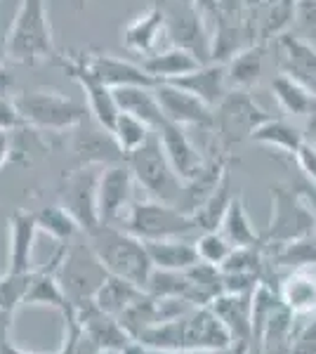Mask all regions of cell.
Segmentation results:
<instances>
[{
  "instance_id": "obj_1",
  "label": "cell",
  "mask_w": 316,
  "mask_h": 354,
  "mask_svg": "<svg viewBox=\"0 0 316 354\" xmlns=\"http://www.w3.org/2000/svg\"><path fill=\"white\" fill-rule=\"evenodd\" d=\"M135 342L142 350L163 354H234L232 335L210 307H192L180 317L145 330Z\"/></svg>"
},
{
  "instance_id": "obj_2",
  "label": "cell",
  "mask_w": 316,
  "mask_h": 354,
  "mask_svg": "<svg viewBox=\"0 0 316 354\" xmlns=\"http://www.w3.org/2000/svg\"><path fill=\"white\" fill-rule=\"evenodd\" d=\"M85 236H88L95 253L100 255V260L104 262L109 274L128 279L140 288L147 286L154 272V262L149 258L147 243L140 236L113 225H100Z\"/></svg>"
},
{
  "instance_id": "obj_3",
  "label": "cell",
  "mask_w": 316,
  "mask_h": 354,
  "mask_svg": "<svg viewBox=\"0 0 316 354\" xmlns=\"http://www.w3.org/2000/svg\"><path fill=\"white\" fill-rule=\"evenodd\" d=\"M57 279L73 310L95 300L100 288L109 279V272L100 255L93 250L88 236H76L73 241L59 245V262H57Z\"/></svg>"
},
{
  "instance_id": "obj_4",
  "label": "cell",
  "mask_w": 316,
  "mask_h": 354,
  "mask_svg": "<svg viewBox=\"0 0 316 354\" xmlns=\"http://www.w3.org/2000/svg\"><path fill=\"white\" fill-rule=\"evenodd\" d=\"M10 59L19 64H40V62H57L53 26L48 17V0H21L15 21L8 33Z\"/></svg>"
},
{
  "instance_id": "obj_5",
  "label": "cell",
  "mask_w": 316,
  "mask_h": 354,
  "mask_svg": "<svg viewBox=\"0 0 316 354\" xmlns=\"http://www.w3.org/2000/svg\"><path fill=\"white\" fill-rule=\"evenodd\" d=\"M314 234L309 189L288 185L272 187V218L262 232V245H281Z\"/></svg>"
},
{
  "instance_id": "obj_6",
  "label": "cell",
  "mask_w": 316,
  "mask_h": 354,
  "mask_svg": "<svg viewBox=\"0 0 316 354\" xmlns=\"http://www.w3.org/2000/svg\"><path fill=\"white\" fill-rule=\"evenodd\" d=\"M128 165L135 175V182L149 194V198L180 205L182 196H185V180L170 165L163 147H160L158 133H154L140 149L130 153Z\"/></svg>"
},
{
  "instance_id": "obj_7",
  "label": "cell",
  "mask_w": 316,
  "mask_h": 354,
  "mask_svg": "<svg viewBox=\"0 0 316 354\" xmlns=\"http://www.w3.org/2000/svg\"><path fill=\"white\" fill-rule=\"evenodd\" d=\"M272 118V113L262 109L250 90H229L227 97L215 106L212 133L220 145V151L232 153L234 147L250 140L255 128Z\"/></svg>"
},
{
  "instance_id": "obj_8",
  "label": "cell",
  "mask_w": 316,
  "mask_h": 354,
  "mask_svg": "<svg viewBox=\"0 0 316 354\" xmlns=\"http://www.w3.org/2000/svg\"><path fill=\"white\" fill-rule=\"evenodd\" d=\"M26 125L38 130H66L78 128L88 118L90 109L57 90H26L15 97Z\"/></svg>"
},
{
  "instance_id": "obj_9",
  "label": "cell",
  "mask_w": 316,
  "mask_h": 354,
  "mask_svg": "<svg viewBox=\"0 0 316 354\" xmlns=\"http://www.w3.org/2000/svg\"><path fill=\"white\" fill-rule=\"evenodd\" d=\"M123 230L132 232L142 241H156V239H177L198 232L196 222L180 205L163 201H135L123 222Z\"/></svg>"
},
{
  "instance_id": "obj_10",
  "label": "cell",
  "mask_w": 316,
  "mask_h": 354,
  "mask_svg": "<svg viewBox=\"0 0 316 354\" xmlns=\"http://www.w3.org/2000/svg\"><path fill=\"white\" fill-rule=\"evenodd\" d=\"M132 187H135V175H132L128 161L102 168L100 185H97V208H100L102 225L123 227L132 203H135Z\"/></svg>"
},
{
  "instance_id": "obj_11",
  "label": "cell",
  "mask_w": 316,
  "mask_h": 354,
  "mask_svg": "<svg viewBox=\"0 0 316 354\" xmlns=\"http://www.w3.org/2000/svg\"><path fill=\"white\" fill-rule=\"evenodd\" d=\"M100 165H83L73 175L66 177L59 192V203L64 205L73 220L80 225L83 234L95 232L100 222V208H97V185H100Z\"/></svg>"
},
{
  "instance_id": "obj_12",
  "label": "cell",
  "mask_w": 316,
  "mask_h": 354,
  "mask_svg": "<svg viewBox=\"0 0 316 354\" xmlns=\"http://www.w3.org/2000/svg\"><path fill=\"white\" fill-rule=\"evenodd\" d=\"M168 15V38L177 48L192 50L203 64L210 62V33L205 28V15L196 3H163Z\"/></svg>"
},
{
  "instance_id": "obj_13",
  "label": "cell",
  "mask_w": 316,
  "mask_h": 354,
  "mask_svg": "<svg viewBox=\"0 0 316 354\" xmlns=\"http://www.w3.org/2000/svg\"><path fill=\"white\" fill-rule=\"evenodd\" d=\"M57 64L64 68L68 76H71L73 81L80 85V90L85 93L88 109H90V118L111 133L113 123H116V118L120 113L118 104H116V97H113V90L90 73V68L83 64V59L78 57V53L59 55V57H57Z\"/></svg>"
},
{
  "instance_id": "obj_14",
  "label": "cell",
  "mask_w": 316,
  "mask_h": 354,
  "mask_svg": "<svg viewBox=\"0 0 316 354\" xmlns=\"http://www.w3.org/2000/svg\"><path fill=\"white\" fill-rule=\"evenodd\" d=\"M210 310L220 317L224 328L232 335V352L243 354L252 338V310H255V290L241 293H220L210 302Z\"/></svg>"
},
{
  "instance_id": "obj_15",
  "label": "cell",
  "mask_w": 316,
  "mask_h": 354,
  "mask_svg": "<svg viewBox=\"0 0 316 354\" xmlns=\"http://www.w3.org/2000/svg\"><path fill=\"white\" fill-rule=\"evenodd\" d=\"M154 93L158 97V104L163 109L165 121L177 125H198V128H212L215 121V109L192 95L189 90L170 81H160L154 85Z\"/></svg>"
},
{
  "instance_id": "obj_16",
  "label": "cell",
  "mask_w": 316,
  "mask_h": 354,
  "mask_svg": "<svg viewBox=\"0 0 316 354\" xmlns=\"http://www.w3.org/2000/svg\"><path fill=\"white\" fill-rule=\"evenodd\" d=\"M168 38V15L163 3H151L145 12H140L128 26L123 28V45L125 50L149 57L160 50V43Z\"/></svg>"
},
{
  "instance_id": "obj_17",
  "label": "cell",
  "mask_w": 316,
  "mask_h": 354,
  "mask_svg": "<svg viewBox=\"0 0 316 354\" xmlns=\"http://www.w3.org/2000/svg\"><path fill=\"white\" fill-rule=\"evenodd\" d=\"M277 41V64L279 73H286L292 81L309 90L316 97V48L300 41L292 31L281 33Z\"/></svg>"
},
{
  "instance_id": "obj_18",
  "label": "cell",
  "mask_w": 316,
  "mask_h": 354,
  "mask_svg": "<svg viewBox=\"0 0 316 354\" xmlns=\"http://www.w3.org/2000/svg\"><path fill=\"white\" fill-rule=\"evenodd\" d=\"M76 130L78 133L73 137V151L80 158V163L104 168V165L111 163L128 161V156L120 151L116 137L109 133L106 128H102L97 121L88 123V118H85Z\"/></svg>"
},
{
  "instance_id": "obj_19",
  "label": "cell",
  "mask_w": 316,
  "mask_h": 354,
  "mask_svg": "<svg viewBox=\"0 0 316 354\" xmlns=\"http://www.w3.org/2000/svg\"><path fill=\"white\" fill-rule=\"evenodd\" d=\"M78 57L90 68V73L111 90L123 88V85H156V81L145 71V66L123 59V57L111 53H78Z\"/></svg>"
},
{
  "instance_id": "obj_20",
  "label": "cell",
  "mask_w": 316,
  "mask_h": 354,
  "mask_svg": "<svg viewBox=\"0 0 316 354\" xmlns=\"http://www.w3.org/2000/svg\"><path fill=\"white\" fill-rule=\"evenodd\" d=\"M76 319H78L80 326H83L85 333H88L104 352L106 350L125 352V350H130V347L137 345L135 338H132L128 330L120 326L118 317L100 310V307L95 305V300L88 302V305H83V307H78Z\"/></svg>"
},
{
  "instance_id": "obj_21",
  "label": "cell",
  "mask_w": 316,
  "mask_h": 354,
  "mask_svg": "<svg viewBox=\"0 0 316 354\" xmlns=\"http://www.w3.org/2000/svg\"><path fill=\"white\" fill-rule=\"evenodd\" d=\"M158 140L170 165L185 182L194 180V177L203 170L205 158H203V153L198 151V147L192 142V137L187 135L185 125L168 121L158 130Z\"/></svg>"
},
{
  "instance_id": "obj_22",
  "label": "cell",
  "mask_w": 316,
  "mask_h": 354,
  "mask_svg": "<svg viewBox=\"0 0 316 354\" xmlns=\"http://www.w3.org/2000/svg\"><path fill=\"white\" fill-rule=\"evenodd\" d=\"M57 262H59V250L55 253V258L48 262V267H40V270L31 272V283H28V293L24 305H48L62 314L64 319L73 317L76 310L68 302L64 290L59 286V279H57Z\"/></svg>"
},
{
  "instance_id": "obj_23",
  "label": "cell",
  "mask_w": 316,
  "mask_h": 354,
  "mask_svg": "<svg viewBox=\"0 0 316 354\" xmlns=\"http://www.w3.org/2000/svg\"><path fill=\"white\" fill-rule=\"evenodd\" d=\"M180 88L189 90L192 95H196L198 100H203L205 104L215 109L217 104L227 97L229 81H227V64H220V62H208V64H201L196 71L187 73V76H180L175 81H170Z\"/></svg>"
},
{
  "instance_id": "obj_24",
  "label": "cell",
  "mask_w": 316,
  "mask_h": 354,
  "mask_svg": "<svg viewBox=\"0 0 316 354\" xmlns=\"http://www.w3.org/2000/svg\"><path fill=\"white\" fill-rule=\"evenodd\" d=\"M113 97L120 111L145 121L154 133H158L168 123L158 104V97L154 93V85H123L113 90Z\"/></svg>"
},
{
  "instance_id": "obj_25",
  "label": "cell",
  "mask_w": 316,
  "mask_h": 354,
  "mask_svg": "<svg viewBox=\"0 0 316 354\" xmlns=\"http://www.w3.org/2000/svg\"><path fill=\"white\" fill-rule=\"evenodd\" d=\"M38 232L36 215L15 210L10 218V272H33V243Z\"/></svg>"
},
{
  "instance_id": "obj_26",
  "label": "cell",
  "mask_w": 316,
  "mask_h": 354,
  "mask_svg": "<svg viewBox=\"0 0 316 354\" xmlns=\"http://www.w3.org/2000/svg\"><path fill=\"white\" fill-rule=\"evenodd\" d=\"M140 64L145 66V71L154 81L160 83V81H175V78H180V76H187V73L196 71L203 62H201L192 50L170 45V48L158 50V53L145 57Z\"/></svg>"
},
{
  "instance_id": "obj_27",
  "label": "cell",
  "mask_w": 316,
  "mask_h": 354,
  "mask_svg": "<svg viewBox=\"0 0 316 354\" xmlns=\"http://www.w3.org/2000/svg\"><path fill=\"white\" fill-rule=\"evenodd\" d=\"M269 43L255 41L227 62V81L232 90H252L262 78Z\"/></svg>"
},
{
  "instance_id": "obj_28",
  "label": "cell",
  "mask_w": 316,
  "mask_h": 354,
  "mask_svg": "<svg viewBox=\"0 0 316 354\" xmlns=\"http://www.w3.org/2000/svg\"><path fill=\"white\" fill-rule=\"evenodd\" d=\"M149 258H151L154 267L158 270H172V272H187L201 262L196 241H189L187 236L177 239H156V241H145Z\"/></svg>"
},
{
  "instance_id": "obj_29",
  "label": "cell",
  "mask_w": 316,
  "mask_h": 354,
  "mask_svg": "<svg viewBox=\"0 0 316 354\" xmlns=\"http://www.w3.org/2000/svg\"><path fill=\"white\" fill-rule=\"evenodd\" d=\"M279 295L295 314L316 312V265L290 270L281 279Z\"/></svg>"
},
{
  "instance_id": "obj_30",
  "label": "cell",
  "mask_w": 316,
  "mask_h": 354,
  "mask_svg": "<svg viewBox=\"0 0 316 354\" xmlns=\"http://www.w3.org/2000/svg\"><path fill=\"white\" fill-rule=\"evenodd\" d=\"M267 265H274V270H300V267L316 265V236L295 239L290 243L281 245H262Z\"/></svg>"
},
{
  "instance_id": "obj_31",
  "label": "cell",
  "mask_w": 316,
  "mask_h": 354,
  "mask_svg": "<svg viewBox=\"0 0 316 354\" xmlns=\"http://www.w3.org/2000/svg\"><path fill=\"white\" fill-rule=\"evenodd\" d=\"M234 196H236V194L232 189V173H227L222 177L220 185H217V189L192 213L198 232H220V225H222L224 215H227L229 205L234 201Z\"/></svg>"
},
{
  "instance_id": "obj_32",
  "label": "cell",
  "mask_w": 316,
  "mask_h": 354,
  "mask_svg": "<svg viewBox=\"0 0 316 354\" xmlns=\"http://www.w3.org/2000/svg\"><path fill=\"white\" fill-rule=\"evenodd\" d=\"M220 234L234 245V248H241V245H262V232H257L255 225L250 222L245 203L239 194L234 196L227 215H224V220L220 225Z\"/></svg>"
},
{
  "instance_id": "obj_33",
  "label": "cell",
  "mask_w": 316,
  "mask_h": 354,
  "mask_svg": "<svg viewBox=\"0 0 316 354\" xmlns=\"http://www.w3.org/2000/svg\"><path fill=\"white\" fill-rule=\"evenodd\" d=\"M272 93L274 100L279 102V106L284 109L288 116H304L316 111V97L309 93L304 85L297 81H292L286 73H279L272 81Z\"/></svg>"
},
{
  "instance_id": "obj_34",
  "label": "cell",
  "mask_w": 316,
  "mask_h": 354,
  "mask_svg": "<svg viewBox=\"0 0 316 354\" xmlns=\"http://www.w3.org/2000/svg\"><path fill=\"white\" fill-rule=\"evenodd\" d=\"M252 142L264 147H272V149H279L284 153H290L295 156L300 151V147L304 145V135L297 128H292L290 123H286L284 118H267L264 123H260L255 128V133L250 137Z\"/></svg>"
},
{
  "instance_id": "obj_35",
  "label": "cell",
  "mask_w": 316,
  "mask_h": 354,
  "mask_svg": "<svg viewBox=\"0 0 316 354\" xmlns=\"http://www.w3.org/2000/svg\"><path fill=\"white\" fill-rule=\"evenodd\" d=\"M145 295V288H140L137 283L128 281V279H120L109 274V279L104 281V286L100 288V293L95 295V305L100 310H104L106 314L120 317L130 305H135L137 300Z\"/></svg>"
},
{
  "instance_id": "obj_36",
  "label": "cell",
  "mask_w": 316,
  "mask_h": 354,
  "mask_svg": "<svg viewBox=\"0 0 316 354\" xmlns=\"http://www.w3.org/2000/svg\"><path fill=\"white\" fill-rule=\"evenodd\" d=\"M36 222H38V230L45 232L48 236H53L55 241L59 243H66V241H73L76 236L83 234L80 225L73 220V215L68 213L62 203H55V205H43L40 210H36Z\"/></svg>"
},
{
  "instance_id": "obj_37",
  "label": "cell",
  "mask_w": 316,
  "mask_h": 354,
  "mask_svg": "<svg viewBox=\"0 0 316 354\" xmlns=\"http://www.w3.org/2000/svg\"><path fill=\"white\" fill-rule=\"evenodd\" d=\"M145 293L156 295V298H185L194 305V283L187 277V272H172L154 267L149 277Z\"/></svg>"
},
{
  "instance_id": "obj_38",
  "label": "cell",
  "mask_w": 316,
  "mask_h": 354,
  "mask_svg": "<svg viewBox=\"0 0 316 354\" xmlns=\"http://www.w3.org/2000/svg\"><path fill=\"white\" fill-rule=\"evenodd\" d=\"M111 135L116 137L120 151L125 153V156H130L135 149H140L142 145L149 140V137L154 135V130L149 128L145 121H140V118L130 116V113H118L116 123H113L111 128Z\"/></svg>"
},
{
  "instance_id": "obj_39",
  "label": "cell",
  "mask_w": 316,
  "mask_h": 354,
  "mask_svg": "<svg viewBox=\"0 0 316 354\" xmlns=\"http://www.w3.org/2000/svg\"><path fill=\"white\" fill-rule=\"evenodd\" d=\"M28 283H31V272H10L0 277V310L15 312L19 305H24Z\"/></svg>"
},
{
  "instance_id": "obj_40",
  "label": "cell",
  "mask_w": 316,
  "mask_h": 354,
  "mask_svg": "<svg viewBox=\"0 0 316 354\" xmlns=\"http://www.w3.org/2000/svg\"><path fill=\"white\" fill-rule=\"evenodd\" d=\"M102 352L104 350L78 324L76 314L64 319V345H62V350L57 354H102Z\"/></svg>"
},
{
  "instance_id": "obj_41",
  "label": "cell",
  "mask_w": 316,
  "mask_h": 354,
  "mask_svg": "<svg viewBox=\"0 0 316 354\" xmlns=\"http://www.w3.org/2000/svg\"><path fill=\"white\" fill-rule=\"evenodd\" d=\"M196 250H198V258L203 262H210V265L220 267L222 262L229 258L234 245L229 243L220 232H201V236L196 239Z\"/></svg>"
},
{
  "instance_id": "obj_42",
  "label": "cell",
  "mask_w": 316,
  "mask_h": 354,
  "mask_svg": "<svg viewBox=\"0 0 316 354\" xmlns=\"http://www.w3.org/2000/svg\"><path fill=\"white\" fill-rule=\"evenodd\" d=\"M290 31L300 41L316 48V0H295V17Z\"/></svg>"
},
{
  "instance_id": "obj_43",
  "label": "cell",
  "mask_w": 316,
  "mask_h": 354,
  "mask_svg": "<svg viewBox=\"0 0 316 354\" xmlns=\"http://www.w3.org/2000/svg\"><path fill=\"white\" fill-rule=\"evenodd\" d=\"M290 354H316V312L302 326H297L295 322V335H292Z\"/></svg>"
},
{
  "instance_id": "obj_44",
  "label": "cell",
  "mask_w": 316,
  "mask_h": 354,
  "mask_svg": "<svg viewBox=\"0 0 316 354\" xmlns=\"http://www.w3.org/2000/svg\"><path fill=\"white\" fill-rule=\"evenodd\" d=\"M24 118H21V111L17 106L15 97L10 95H0V130L3 133H12L17 128H24Z\"/></svg>"
},
{
  "instance_id": "obj_45",
  "label": "cell",
  "mask_w": 316,
  "mask_h": 354,
  "mask_svg": "<svg viewBox=\"0 0 316 354\" xmlns=\"http://www.w3.org/2000/svg\"><path fill=\"white\" fill-rule=\"evenodd\" d=\"M295 161L302 168V173L309 177V182L316 187V149L314 147L304 142V145L300 147V151L295 153Z\"/></svg>"
},
{
  "instance_id": "obj_46",
  "label": "cell",
  "mask_w": 316,
  "mask_h": 354,
  "mask_svg": "<svg viewBox=\"0 0 316 354\" xmlns=\"http://www.w3.org/2000/svg\"><path fill=\"white\" fill-rule=\"evenodd\" d=\"M12 317L15 312L0 310V347L10 342V330H12Z\"/></svg>"
},
{
  "instance_id": "obj_47",
  "label": "cell",
  "mask_w": 316,
  "mask_h": 354,
  "mask_svg": "<svg viewBox=\"0 0 316 354\" xmlns=\"http://www.w3.org/2000/svg\"><path fill=\"white\" fill-rule=\"evenodd\" d=\"M10 156H12V137H10V133L0 130V170L10 161Z\"/></svg>"
},
{
  "instance_id": "obj_48",
  "label": "cell",
  "mask_w": 316,
  "mask_h": 354,
  "mask_svg": "<svg viewBox=\"0 0 316 354\" xmlns=\"http://www.w3.org/2000/svg\"><path fill=\"white\" fill-rule=\"evenodd\" d=\"M302 135H304V142H307V145H312L314 149H316V111H314V113H309V116H307V121H304Z\"/></svg>"
},
{
  "instance_id": "obj_49",
  "label": "cell",
  "mask_w": 316,
  "mask_h": 354,
  "mask_svg": "<svg viewBox=\"0 0 316 354\" xmlns=\"http://www.w3.org/2000/svg\"><path fill=\"white\" fill-rule=\"evenodd\" d=\"M15 88V76L8 66H0V95H10V90Z\"/></svg>"
},
{
  "instance_id": "obj_50",
  "label": "cell",
  "mask_w": 316,
  "mask_h": 354,
  "mask_svg": "<svg viewBox=\"0 0 316 354\" xmlns=\"http://www.w3.org/2000/svg\"><path fill=\"white\" fill-rule=\"evenodd\" d=\"M194 3L198 5L201 12H203L205 17H210L212 12H215V8H217V3H220V0H194Z\"/></svg>"
},
{
  "instance_id": "obj_51",
  "label": "cell",
  "mask_w": 316,
  "mask_h": 354,
  "mask_svg": "<svg viewBox=\"0 0 316 354\" xmlns=\"http://www.w3.org/2000/svg\"><path fill=\"white\" fill-rule=\"evenodd\" d=\"M10 59V50H8V38H0V66H5V62Z\"/></svg>"
},
{
  "instance_id": "obj_52",
  "label": "cell",
  "mask_w": 316,
  "mask_h": 354,
  "mask_svg": "<svg viewBox=\"0 0 316 354\" xmlns=\"http://www.w3.org/2000/svg\"><path fill=\"white\" fill-rule=\"evenodd\" d=\"M0 354H31V352H24V350H19V347H15L12 342H8V345L0 347Z\"/></svg>"
},
{
  "instance_id": "obj_53",
  "label": "cell",
  "mask_w": 316,
  "mask_h": 354,
  "mask_svg": "<svg viewBox=\"0 0 316 354\" xmlns=\"http://www.w3.org/2000/svg\"><path fill=\"white\" fill-rule=\"evenodd\" d=\"M309 198H312V210H314V236H316V189L309 192Z\"/></svg>"
},
{
  "instance_id": "obj_54",
  "label": "cell",
  "mask_w": 316,
  "mask_h": 354,
  "mask_svg": "<svg viewBox=\"0 0 316 354\" xmlns=\"http://www.w3.org/2000/svg\"><path fill=\"white\" fill-rule=\"evenodd\" d=\"M73 5H76V10H83L85 8V0H71Z\"/></svg>"
},
{
  "instance_id": "obj_55",
  "label": "cell",
  "mask_w": 316,
  "mask_h": 354,
  "mask_svg": "<svg viewBox=\"0 0 316 354\" xmlns=\"http://www.w3.org/2000/svg\"><path fill=\"white\" fill-rule=\"evenodd\" d=\"M102 354H120V352H111V350H106V352H102Z\"/></svg>"
},
{
  "instance_id": "obj_56",
  "label": "cell",
  "mask_w": 316,
  "mask_h": 354,
  "mask_svg": "<svg viewBox=\"0 0 316 354\" xmlns=\"http://www.w3.org/2000/svg\"><path fill=\"white\" fill-rule=\"evenodd\" d=\"M156 354H163V352H156Z\"/></svg>"
}]
</instances>
